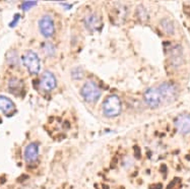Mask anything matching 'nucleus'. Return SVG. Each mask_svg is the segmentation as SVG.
I'll use <instances>...</instances> for the list:
<instances>
[{
    "mask_svg": "<svg viewBox=\"0 0 190 189\" xmlns=\"http://www.w3.org/2000/svg\"><path fill=\"white\" fill-rule=\"evenodd\" d=\"M161 94L162 98L166 101H174L177 97V89L175 86H173L170 83H164L160 86V88L158 89Z\"/></svg>",
    "mask_w": 190,
    "mask_h": 189,
    "instance_id": "obj_6",
    "label": "nucleus"
},
{
    "mask_svg": "<svg viewBox=\"0 0 190 189\" xmlns=\"http://www.w3.org/2000/svg\"><path fill=\"white\" fill-rule=\"evenodd\" d=\"M168 24H166V22H165V21L162 22V24H163V28H164L165 31L167 32L168 34H172L173 32H174V29H173V26H172V24L169 21H168L167 22Z\"/></svg>",
    "mask_w": 190,
    "mask_h": 189,
    "instance_id": "obj_15",
    "label": "nucleus"
},
{
    "mask_svg": "<svg viewBox=\"0 0 190 189\" xmlns=\"http://www.w3.org/2000/svg\"><path fill=\"white\" fill-rule=\"evenodd\" d=\"M40 86L44 91H52L56 86V78L51 71H45L41 76Z\"/></svg>",
    "mask_w": 190,
    "mask_h": 189,
    "instance_id": "obj_8",
    "label": "nucleus"
},
{
    "mask_svg": "<svg viewBox=\"0 0 190 189\" xmlns=\"http://www.w3.org/2000/svg\"><path fill=\"white\" fill-rule=\"evenodd\" d=\"M171 63L174 66H179L183 63V54L179 46H175L171 50Z\"/></svg>",
    "mask_w": 190,
    "mask_h": 189,
    "instance_id": "obj_10",
    "label": "nucleus"
},
{
    "mask_svg": "<svg viewBox=\"0 0 190 189\" xmlns=\"http://www.w3.org/2000/svg\"><path fill=\"white\" fill-rule=\"evenodd\" d=\"M81 96L88 103H96L101 97V91L94 81L88 80L81 89Z\"/></svg>",
    "mask_w": 190,
    "mask_h": 189,
    "instance_id": "obj_2",
    "label": "nucleus"
},
{
    "mask_svg": "<svg viewBox=\"0 0 190 189\" xmlns=\"http://www.w3.org/2000/svg\"><path fill=\"white\" fill-rule=\"evenodd\" d=\"M175 127L180 133L187 134L190 132V115L181 114L175 121Z\"/></svg>",
    "mask_w": 190,
    "mask_h": 189,
    "instance_id": "obj_7",
    "label": "nucleus"
},
{
    "mask_svg": "<svg viewBox=\"0 0 190 189\" xmlns=\"http://www.w3.org/2000/svg\"><path fill=\"white\" fill-rule=\"evenodd\" d=\"M8 55L11 56V57H10V58H8V57H7V61H8L10 64H13V65H14V64H16L17 61H18V58H17V55H16L15 52H9Z\"/></svg>",
    "mask_w": 190,
    "mask_h": 189,
    "instance_id": "obj_14",
    "label": "nucleus"
},
{
    "mask_svg": "<svg viewBox=\"0 0 190 189\" xmlns=\"http://www.w3.org/2000/svg\"><path fill=\"white\" fill-rule=\"evenodd\" d=\"M103 112L108 117H116L121 112V101L116 94H111L103 104Z\"/></svg>",
    "mask_w": 190,
    "mask_h": 189,
    "instance_id": "obj_1",
    "label": "nucleus"
},
{
    "mask_svg": "<svg viewBox=\"0 0 190 189\" xmlns=\"http://www.w3.org/2000/svg\"><path fill=\"white\" fill-rule=\"evenodd\" d=\"M162 96L159 89L155 88H149L144 93V101L150 108H157L162 103Z\"/></svg>",
    "mask_w": 190,
    "mask_h": 189,
    "instance_id": "obj_4",
    "label": "nucleus"
},
{
    "mask_svg": "<svg viewBox=\"0 0 190 189\" xmlns=\"http://www.w3.org/2000/svg\"><path fill=\"white\" fill-rule=\"evenodd\" d=\"M99 24V21L97 18V16H94V14H92V16H88V17L85 18V24L90 29H95L97 28Z\"/></svg>",
    "mask_w": 190,
    "mask_h": 189,
    "instance_id": "obj_12",
    "label": "nucleus"
},
{
    "mask_svg": "<svg viewBox=\"0 0 190 189\" xmlns=\"http://www.w3.org/2000/svg\"><path fill=\"white\" fill-rule=\"evenodd\" d=\"M43 48H44V51H45V53L47 54V55H49V56L54 55V53H55V47H54L53 45L50 44V43L44 44Z\"/></svg>",
    "mask_w": 190,
    "mask_h": 189,
    "instance_id": "obj_13",
    "label": "nucleus"
},
{
    "mask_svg": "<svg viewBox=\"0 0 190 189\" xmlns=\"http://www.w3.org/2000/svg\"><path fill=\"white\" fill-rule=\"evenodd\" d=\"M14 109V105L12 101L5 96H0V110L3 113H8Z\"/></svg>",
    "mask_w": 190,
    "mask_h": 189,
    "instance_id": "obj_11",
    "label": "nucleus"
},
{
    "mask_svg": "<svg viewBox=\"0 0 190 189\" xmlns=\"http://www.w3.org/2000/svg\"><path fill=\"white\" fill-rule=\"evenodd\" d=\"M19 18H21V16H19V14H16V16H14V18H13V21L9 24V27H11V28H12V27H15Z\"/></svg>",
    "mask_w": 190,
    "mask_h": 189,
    "instance_id": "obj_17",
    "label": "nucleus"
},
{
    "mask_svg": "<svg viewBox=\"0 0 190 189\" xmlns=\"http://www.w3.org/2000/svg\"><path fill=\"white\" fill-rule=\"evenodd\" d=\"M39 156V145L37 142H32L27 145L24 150V159L28 163H33L38 159Z\"/></svg>",
    "mask_w": 190,
    "mask_h": 189,
    "instance_id": "obj_9",
    "label": "nucleus"
},
{
    "mask_svg": "<svg viewBox=\"0 0 190 189\" xmlns=\"http://www.w3.org/2000/svg\"><path fill=\"white\" fill-rule=\"evenodd\" d=\"M36 4H37V1H26L21 4V9H24V10H29L31 7L35 6Z\"/></svg>",
    "mask_w": 190,
    "mask_h": 189,
    "instance_id": "obj_16",
    "label": "nucleus"
},
{
    "mask_svg": "<svg viewBox=\"0 0 190 189\" xmlns=\"http://www.w3.org/2000/svg\"><path fill=\"white\" fill-rule=\"evenodd\" d=\"M39 29L41 34L46 38H49L54 34V22L49 16H44L39 21Z\"/></svg>",
    "mask_w": 190,
    "mask_h": 189,
    "instance_id": "obj_5",
    "label": "nucleus"
},
{
    "mask_svg": "<svg viewBox=\"0 0 190 189\" xmlns=\"http://www.w3.org/2000/svg\"><path fill=\"white\" fill-rule=\"evenodd\" d=\"M23 62L24 66L28 68L29 72L32 74H37L40 71L41 64L39 56L34 51H27L23 57Z\"/></svg>",
    "mask_w": 190,
    "mask_h": 189,
    "instance_id": "obj_3",
    "label": "nucleus"
}]
</instances>
